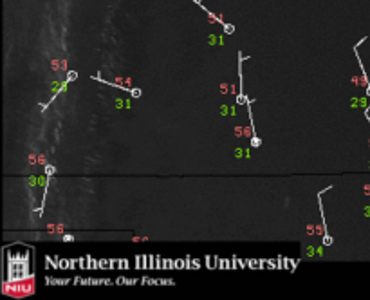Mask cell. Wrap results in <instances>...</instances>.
<instances>
[{
	"instance_id": "8992f818",
	"label": "cell",
	"mask_w": 370,
	"mask_h": 300,
	"mask_svg": "<svg viewBox=\"0 0 370 300\" xmlns=\"http://www.w3.org/2000/svg\"><path fill=\"white\" fill-rule=\"evenodd\" d=\"M368 96H370V85H368Z\"/></svg>"
},
{
	"instance_id": "3957f363",
	"label": "cell",
	"mask_w": 370,
	"mask_h": 300,
	"mask_svg": "<svg viewBox=\"0 0 370 300\" xmlns=\"http://www.w3.org/2000/svg\"><path fill=\"white\" fill-rule=\"evenodd\" d=\"M251 145H253V147H258V145H260V139H258V138H253Z\"/></svg>"
},
{
	"instance_id": "6da1fadb",
	"label": "cell",
	"mask_w": 370,
	"mask_h": 300,
	"mask_svg": "<svg viewBox=\"0 0 370 300\" xmlns=\"http://www.w3.org/2000/svg\"><path fill=\"white\" fill-rule=\"evenodd\" d=\"M130 92H132V96H134V98H139V96H141V90H139V89H132Z\"/></svg>"
},
{
	"instance_id": "5b68a950",
	"label": "cell",
	"mask_w": 370,
	"mask_h": 300,
	"mask_svg": "<svg viewBox=\"0 0 370 300\" xmlns=\"http://www.w3.org/2000/svg\"><path fill=\"white\" fill-rule=\"evenodd\" d=\"M331 242H332L331 237H325V239H323V244H331Z\"/></svg>"
},
{
	"instance_id": "277c9868",
	"label": "cell",
	"mask_w": 370,
	"mask_h": 300,
	"mask_svg": "<svg viewBox=\"0 0 370 300\" xmlns=\"http://www.w3.org/2000/svg\"><path fill=\"white\" fill-rule=\"evenodd\" d=\"M226 31H228V33H233L235 27H233V26H226Z\"/></svg>"
},
{
	"instance_id": "7a4b0ae2",
	"label": "cell",
	"mask_w": 370,
	"mask_h": 300,
	"mask_svg": "<svg viewBox=\"0 0 370 300\" xmlns=\"http://www.w3.org/2000/svg\"><path fill=\"white\" fill-rule=\"evenodd\" d=\"M76 76H78L76 72H69V74H67V80H69V81H74V80H76Z\"/></svg>"
}]
</instances>
